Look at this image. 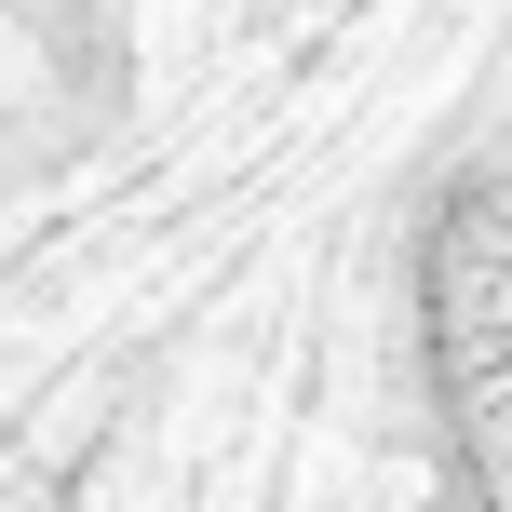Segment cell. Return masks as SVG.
Returning a JSON list of instances; mask_svg holds the SVG:
<instances>
[{
  "mask_svg": "<svg viewBox=\"0 0 512 512\" xmlns=\"http://www.w3.org/2000/svg\"><path fill=\"white\" fill-rule=\"evenodd\" d=\"M418 324H432V391L459 432L472 499L512 512V189H459L418 243Z\"/></svg>",
  "mask_w": 512,
  "mask_h": 512,
  "instance_id": "1",
  "label": "cell"
}]
</instances>
